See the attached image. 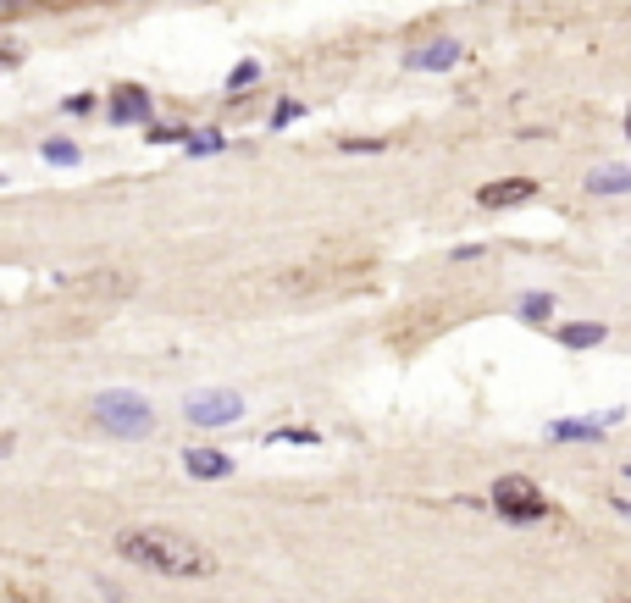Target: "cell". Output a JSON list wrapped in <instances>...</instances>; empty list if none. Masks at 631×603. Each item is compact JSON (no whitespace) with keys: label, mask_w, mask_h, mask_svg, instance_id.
<instances>
[{"label":"cell","mask_w":631,"mask_h":603,"mask_svg":"<svg viewBox=\"0 0 631 603\" xmlns=\"http://www.w3.org/2000/svg\"><path fill=\"white\" fill-rule=\"evenodd\" d=\"M117 554L139 570H155V576H178V581H200L216 570L211 548H200L194 537L167 532V526H133V532L117 537Z\"/></svg>","instance_id":"1"},{"label":"cell","mask_w":631,"mask_h":603,"mask_svg":"<svg viewBox=\"0 0 631 603\" xmlns=\"http://www.w3.org/2000/svg\"><path fill=\"white\" fill-rule=\"evenodd\" d=\"M95 421H100V432H111V438H128V443H139V438H150L155 432V410H150V399H139V393H100L95 399Z\"/></svg>","instance_id":"2"},{"label":"cell","mask_w":631,"mask_h":603,"mask_svg":"<svg viewBox=\"0 0 631 603\" xmlns=\"http://www.w3.org/2000/svg\"><path fill=\"white\" fill-rule=\"evenodd\" d=\"M493 509H499L504 521L526 526V521H543L548 515V498L532 476H499V482H493Z\"/></svg>","instance_id":"3"},{"label":"cell","mask_w":631,"mask_h":603,"mask_svg":"<svg viewBox=\"0 0 631 603\" xmlns=\"http://www.w3.org/2000/svg\"><path fill=\"white\" fill-rule=\"evenodd\" d=\"M183 415H189L194 426H233L244 415V399L233 388H211V393H189V404H183Z\"/></svg>","instance_id":"4"},{"label":"cell","mask_w":631,"mask_h":603,"mask_svg":"<svg viewBox=\"0 0 631 603\" xmlns=\"http://www.w3.org/2000/svg\"><path fill=\"white\" fill-rule=\"evenodd\" d=\"M532 194H537L532 178H499V183H482L477 189V205L499 211V205H521V200H532Z\"/></svg>","instance_id":"5"},{"label":"cell","mask_w":631,"mask_h":603,"mask_svg":"<svg viewBox=\"0 0 631 603\" xmlns=\"http://www.w3.org/2000/svg\"><path fill=\"white\" fill-rule=\"evenodd\" d=\"M183 471H189L194 482H222V476H233V454H222V449H189V454H183Z\"/></svg>","instance_id":"6"},{"label":"cell","mask_w":631,"mask_h":603,"mask_svg":"<svg viewBox=\"0 0 631 603\" xmlns=\"http://www.w3.org/2000/svg\"><path fill=\"white\" fill-rule=\"evenodd\" d=\"M454 61H460V45H454V39H438V45L410 50V56H405V67H410V72H449Z\"/></svg>","instance_id":"7"},{"label":"cell","mask_w":631,"mask_h":603,"mask_svg":"<svg viewBox=\"0 0 631 603\" xmlns=\"http://www.w3.org/2000/svg\"><path fill=\"white\" fill-rule=\"evenodd\" d=\"M144 117H150V95L139 83H117L111 89V122H144Z\"/></svg>","instance_id":"8"},{"label":"cell","mask_w":631,"mask_h":603,"mask_svg":"<svg viewBox=\"0 0 631 603\" xmlns=\"http://www.w3.org/2000/svg\"><path fill=\"white\" fill-rule=\"evenodd\" d=\"M554 338H560L565 349H587V343H604L609 327L604 321H571V327H554Z\"/></svg>","instance_id":"9"},{"label":"cell","mask_w":631,"mask_h":603,"mask_svg":"<svg viewBox=\"0 0 631 603\" xmlns=\"http://www.w3.org/2000/svg\"><path fill=\"white\" fill-rule=\"evenodd\" d=\"M631 178H626V166H598L593 178H587V194H604V200H615V194H626Z\"/></svg>","instance_id":"10"},{"label":"cell","mask_w":631,"mask_h":603,"mask_svg":"<svg viewBox=\"0 0 631 603\" xmlns=\"http://www.w3.org/2000/svg\"><path fill=\"white\" fill-rule=\"evenodd\" d=\"M604 432V421H554L548 426V438H560V443H571V438H598Z\"/></svg>","instance_id":"11"},{"label":"cell","mask_w":631,"mask_h":603,"mask_svg":"<svg viewBox=\"0 0 631 603\" xmlns=\"http://www.w3.org/2000/svg\"><path fill=\"white\" fill-rule=\"evenodd\" d=\"M39 155H45L50 166H56V161H61V166H78V161H84L72 139H45V144H39Z\"/></svg>","instance_id":"12"},{"label":"cell","mask_w":631,"mask_h":603,"mask_svg":"<svg viewBox=\"0 0 631 603\" xmlns=\"http://www.w3.org/2000/svg\"><path fill=\"white\" fill-rule=\"evenodd\" d=\"M521 316L532 321V327H543V321L554 316V294H521Z\"/></svg>","instance_id":"13"},{"label":"cell","mask_w":631,"mask_h":603,"mask_svg":"<svg viewBox=\"0 0 631 603\" xmlns=\"http://www.w3.org/2000/svg\"><path fill=\"white\" fill-rule=\"evenodd\" d=\"M183 150L189 155H216L222 150V133H183Z\"/></svg>","instance_id":"14"},{"label":"cell","mask_w":631,"mask_h":603,"mask_svg":"<svg viewBox=\"0 0 631 603\" xmlns=\"http://www.w3.org/2000/svg\"><path fill=\"white\" fill-rule=\"evenodd\" d=\"M255 78H261V67H255V61H244L239 72H227V89H250Z\"/></svg>","instance_id":"15"},{"label":"cell","mask_w":631,"mask_h":603,"mask_svg":"<svg viewBox=\"0 0 631 603\" xmlns=\"http://www.w3.org/2000/svg\"><path fill=\"white\" fill-rule=\"evenodd\" d=\"M61 111H67V117H84V111H95V95H72Z\"/></svg>","instance_id":"16"},{"label":"cell","mask_w":631,"mask_h":603,"mask_svg":"<svg viewBox=\"0 0 631 603\" xmlns=\"http://www.w3.org/2000/svg\"><path fill=\"white\" fill-rule=\"evenodd\" d=\"M17 67V50H0V72H12Z\"/></svg>","instance_id":"17"}]
</instances>
